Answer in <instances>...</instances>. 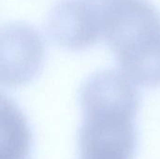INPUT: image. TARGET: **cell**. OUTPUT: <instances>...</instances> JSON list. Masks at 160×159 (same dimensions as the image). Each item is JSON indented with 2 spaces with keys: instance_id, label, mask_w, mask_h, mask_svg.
Returning a JSON list of instances; mask_svg holds the SVG:
<instances>
[{
  "instance_id": "cell-1",
  "label": "cell",
  "mask_w": 160,
  "mask_h": 159,
  "mask_svg": "<svg viewBox=\"0 0 160 159\" xmlns=\"http://www.w3.org/2000/svg\"><path fill=\"white\" fill-rule=\"evenodd\" d=\"M82 113L78 132L79 159H134L135 120L140 94L122 71L106 69L89 76L80 91Z\"/></svg>"
},
{
  "instance_id": "cell-2",
  "label": "cell",
  "mask_w": 160,
  "mask_h": 159,
  "mask_svg": "<svg viewBox=\"0 0 160 159\" xmlns=\"http://www.w3.org/2000/svg\"><path fill=\"white\" fill-rule=\"evenodd\" d=\"M102 5L103 39L121 71L136 84L160 86V11L150 0Z\"/></svg>"
},
{
  "instance_id": "cell-3",
  "label": "cell",
  "mask_w": 160,
  "mask_h": 159,
  "mask_svg": "<svg viewBox=\"0 0 160 159\" xmlns=\"http://www.w3.org/2000/svg\"><path fill=\"white\" fill-rule=\"evenodd\" d=\"M0 81L7 87L31 82L39 73L45 55L40 33L23 22H8L1 28Z\"/></svg>"
},
{
  "instance_id": "cell-4",
  "label": "cell",
  "mask_w": 160,
  "mask_h": 159,
  "mask_svg": "<svg viewBox=\"0 0 160 159\" xmlns=\"http://www.w3.org/2000/svg\"><path fill=\"white\" fill-rule=\"evenodd\" d=\"M47 29L62 48L87 49L103 38L102 5L93 0H58L49 11Z\"/></svg>"
},
{
  "instance_id": "cell-5",
  "label": "cell",
  "mask_w": 160,
  "mask_h": 159,
  "mask_svg": "<svg viewBox=\"0 0 160 159\" xmlns=\"http://www.w3.org/2000/svg\"><path fill=\"white\" fill-rule=\"evenodd\" d=\"M0 159H30L32 132L25 115L9 98L1 97Z\"/></svg>"
},
{
  "instance_id": "cell-6",
  "label": "cell",
  "mask_w": 160,
  "mask_h": 159,
  "mask_svg": "<svg viewBox=\"0 0 160 159\" xmlns=\"http://www.w3.org/2000/svg\"><path fill=\"white\" fill-rule=\"evenodd\" d=\"M93 1H95L97 3H99V4H105V3L109 2L110 0H93Z\"/></svg>"
}]
</instances>
